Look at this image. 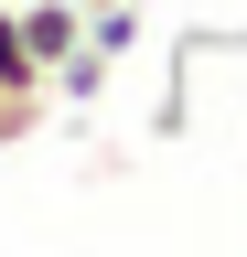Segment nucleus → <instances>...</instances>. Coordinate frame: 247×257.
<instances>
[{"instance_id": "obj_1", "label": "nucleus", "mask_w": 247, "mask_h": 257, "mask_svg": "<svg viewBox=\"0 0 247 257\" xmlns=\"http://www.w3.org/2000/svg\"><path fill=\"white\" fill-rule=\"evenodd\" d=\"M11 22H22V43H33V64L54 75V54L86 32V0H11Z\"/></svg>"}, {"instance_id": "obj_2", "label": "nucleus", "mask_w": 247, "mask_h": 257, "mask_svg": "<svg viewBox=\"0 0 247 257\" xmlns=\"http://www.w3.org/2000/svg\"><path fill=\"white\" fill-rule=\"evenodd\" d=\"M0 96H43V64H33V43H22L11 0H0Z\"/></svg>"}]
</instances>
